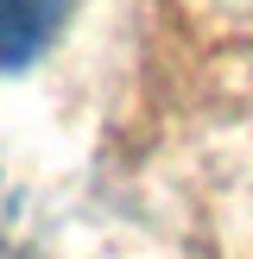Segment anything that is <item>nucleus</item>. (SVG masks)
<instances>
[{"label":"nucleus","instance_id":"obj_1","mask_svg":"<svg viewBox=\"0 0 253 259\" xmlns=\"http://www.w3.org/2000/svg\"><path fill=\"white\" fill-rule=\"evenodd\" d=\"M76 0H0V76H19L57 45Z\"/></svg>","mask_w":253,"mask_h":259}]
</instances>
